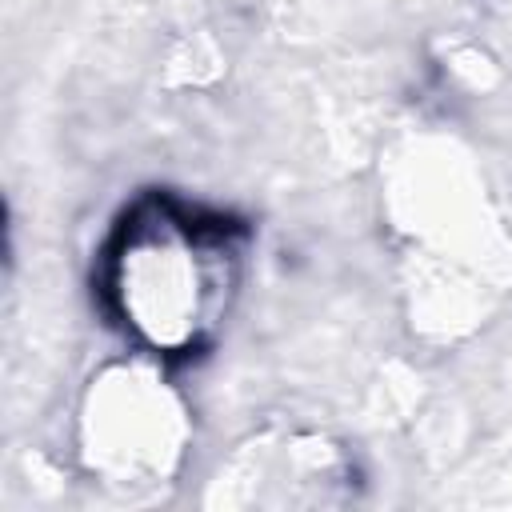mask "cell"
<instances>
[{"label": "cell", "instance_id": "1", "mask_svg": "<svg viewBox=\"0 0 512 512\" xmlns=\"http://www.w3.org/2000/svg\"><path fill=\"white\" fill-rule=\"evenodd\" d=\"M108 292L144 348L188 352L224 320L232 248L184 212L148 204L116 236Z\"/></svg>", "mask_w": 512, "mask_h": 512}, {"label": "cell", "instance_id": "2", "mask_svg": "<svg viewBox=\"0 0 512 512\" xmlns=\"http://www.w3.org/2000/svg\"><path fill=\"white\" fill-rule=\"evenodd\" d=\"M192 448V412L160 364L144 356L92 372L76 404V460L116 496L168 488Z\"/></svg>", "mask_w": 512, "mask_h": 512}, {"label": "cell", "instance_id": "3", "mask_svg": "<svg viewBox=\"0 0 512 512\" xmlns=\"http://www.w3.org/2000/svg\"><path fill=\"white\" fill-rule=\"evenodd\" d=\"M380 208L404 252H512V228L500 216L488 172L480 156L452 132H408L384 152Z\"/></svg>", "mask_w": 512, "mask_h": 512}, {"label": "cell", "instance_id": "4", "mask_svg": "<svg viewBox=\"0 0 512 512\" xmlns=\"http://www.w3.org/2000/svg\"><path fill=\"white\" fill-rule=\"evenodd\" d=\"M348 452L320 432H256L208 480V508H328L352 496Z\"/></svg>", "mask_w": 512, "mask_h": 512}, {"label": "cell", "instance_id": "5", "mask_svg": "<svg viewBox=\"0 0 512 512\" xmlns=\"http://www.w3.org/2000/svg\"><path fill=\"white\" fill-rule=\"evenodd\" d=\"M512 292L508 256H448L404 252L400 296L408 328L424 344H460L476 336Z\"/></svg>", "mask_w": 512, "mask_h": 512}, {"label": "cell", "instance_id": "6", "mask_svg": "<svg viewBox=\"0 0 512 512\" xmlns=\"http://www.w3.org/2000/svg\"><path fill=\"white\" fill-rule=\"evenodd\" d=\"M224 72V56L220 48L204 36V32H188L172 44L168 52V84H208Z\"/></svg>", "mask_w": 512, "mask_h": 512}]
</instances>
